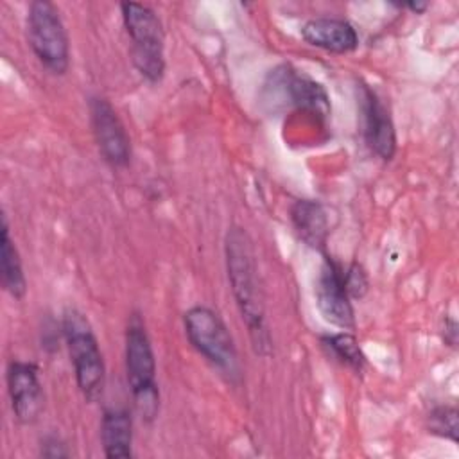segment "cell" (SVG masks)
Listing matches in <instances>:
<instances>
[{
    "label": "cell",
    "mask_w": 459,
    "mask_h": 459,
    "mask_svg": "<svg viewBox=\"0 0 459 459\" xmlns=\"http://www.w3.org/2000/svg\"><path fill=\"white\" fill-rule=\"evenodd\" d=\"M90 118L104 161L115 169L126 167L131 160V142L111 102L102 97H93L90 102Z\"/></svg>",
    "instance_id": "7"
},
{
    "label": "cell",
    "mask_w": 459,
    "mask_h": 459,
    "mask_svg": "<svg viewBox=\"0 0 459 459\" xmlns=\"http://www.w3.org/2000/svg\"><path fill=\"white\" fill-rule=\"evenodd\" d=\"M63 335L79 391L88 402H97L104 391L106 366L86 316L77 308H66L63 314Z\"/></svg>",
    "instance_id": "2"
},
{
    "label": "cell",
    "mask_w": 459,
    "mask_h": 459,
    "mask_svg": "<svg viewBox=\"0 0 459 459\" xmlns=\"http://www.w3.org/2000/svg\"><path fill=\"white\" fill-rule=\"evenodd\" d=\"M290 221L299 237L308 247L323 251L330 233L328 215L325 208L308 199H299L290 208Z\"/></svg>",
    "instance_id": "13"
},
{
    "label": "cell",
    "mask_w": 459,
    "mask_h": 459,
    "mask_svg": "<svg viewBox=\"0 0 459 459\" xmlns=\"http://www.w3.org/2000/svg\"><path fill=\"white\" fill-rule=\"evenodd\" d=\"M100 441L104 455L126 459L133 455V420L126 409H106L100 421Z\"/></svg>",
    "instance_id": "14"
},
{
    "label": "cell",
    "mask_w": 459,
    "mask_h": 459,
    "mask_svg": "<svg viewBox=\"0 0 459 459\" xmlns=\"http://www.w3.org/2000/svg\"><path fill=\"white\" fill-rule=\"evenodd\" d=\"M323 346L342 364H346L348 368L360 371L366 364V355L359 344V341L355 339V335L348 333V332H339V333H332V335H325L321 339Z\"/></svg>",
    "instance_id": "16"
},
{
    "label": "cell",
    "mask_w": 459,
    "mask_h": 459,
    "mask_svg": "<svg viewBox=\"0 0 459 459\" xmlns=\"http://www.w3.org/2000/svg\"><path fill=\"white\" fill-rule=\"evenodd\" d=\"M27 39L38 61L54 75L70 66V45L59 9L48 0H34L27 9Z\"/></svg>",
    "instance_id": "5"
},
{
    "label": "cell",
    "mask_w": 459,
    "mask_h": 459,
    "mask_svg": "<svg viewBox=\"0 0 459 459\" xmlns=\"http://www.w3.org/2000/svg\"><path fill=\"white\" fill-rule=\"evenodd\" d=\"M342 274H344V285H346L350 298L360 299L368 290V276H366L364 269L359 264H350V265L342 267Z\"/></svg>",
    "instance_id": "18"
},
{
    "label": "cell",
    "mask_w": 459,
    "mask_h": 459,
    "mask_svg": "<svg viewBox=\"0 0 459 459\" xmlns=\"http://www.w3.org/2000/svg\"><path fill=\"white\" fill-rule=\"evenodd\" d=\"M0 276L4 289L14 298L22 299L27 290V280L23 274V265L16 246L11 240L9 226L5 217H2V240H0Z\"/></svg>",
    "instance_id": "15"
},
{
    "label": "cell",
    "mask_w": 459,
    "mask_h": 459,
    "mask_svg": "<svg viewBox=\"0 0 459 459\" xmlns=\"http://www.w3.org/2000/svg\"><path fill=\"white\" fill-rule=\"evenodd\" d=\"M448 325L450 326H443V330H446V335H443V339L450 344V346H454L455 342H457V325H455V321L454 319H448Z\"/></svg>",
    "instance_id": "20"
},
{
    "label": "cell",
    "mask_w": 459,
    "mask_h": 459,
    "mask_svg": "<svg viewBox=\"0 0 459 459\" xmlns=\"http://www.w3.org/2000/svg\"><path fill=\"white\" fill-rule=\"evenodd\" d=\"M316 301L321 316L328 323L342 330H350L355 326L353 305L344 285L342 265L332 260L330 256H325V262L319 271L316 285Z\"/></svg>",
    "instance_id": "9"
},
{
    "label": "cell",
    "mask_w": 459,
    "mask_h": 459,
    "mask_svg": "<svg viewBox=\"0 0 459 459\" xmlns=\"http://www.w3.org/2000/svg\"><path fill=\"white\" fill-rule=\"evenodd\" d=\"M122 22L131 39V59L138 74L149 82L165 74V32L156 11L145 4L122 2Z\"/></svg>",
    "instance_id": "3"
},
{
    "label": "cell",
    "mask_w": 459,
    "mask_h": 459,
    "mask_svg": "<svg viewBox=\"0 0 459 459\" xmlns=\"http://www.w3.org/2000/svg\"><path fill=\"white\" fill-rule=\"evenodd\" d=\"M301 38L308 45L333 54H346L359 47V34L355 27L348 20L333 16L308 20L301 27Z\"/></svg>",
    "instance_id": "12"
},
{
    "label": "cell",
    "mask_w": 459,
    "mask_h": 459,
    "mask_svg": "<svg viewBox=\"0 0 459 459\" xmlns=\"http://www.w3.org/2000/svg\"><path fill=\"white\" fill-rule=\"evenodd\" d=\"M41 455L48 459H59V457H68L70 452L66 450V445L57 436H47L41 443Z\"/></svg>",
    "instance_id": "19"
},
{
    "label": "cell",
    "mask_w": 459,
    "mask_h": 459,
    "mask_svg": "<svg viewBox=\"0 0 459 459\" xmlns=\"http://www.w3.org/2000/svg\"><path fill=\"white\" fill-rule=\"evenodd\" d=\"M427 429L430 434L457 441V409L452 405L434 407L427 416Z\"/></svg>",
    "instance_id": "17"
},
{
    "label": "cell",
    "mask_w": 459,
    "mask_h": 459,
    "mask_svg": "<svg viewBox=\"0 0 459 459\" xmlns=\"http://www.w3.org/2000/svg\"><path fill=\"white\" fill-rule=\"evenodd\" d=\"M5 378L14 418L23 425L34 423L45 405L38 368L32 362L13 360L7 366Z\"/></svg>",
    "instance_id": "10"
},
{
    "label": "cell",
    "mask_w": 459,
    "mask_h": 459,
    "mask_svg": "<svg viewBox=\"0 0 459 459\" xmlns=\"http://www.w3.org/2000/svg\"><path fill=\"white\" fill-rule=\"evenodd\" d=\"M224 256L230 289L233 292L238 312L247 326L253 348L260 355H269L271 335L267 330L260 296L255 251L249 235L242 228L233 226L228 230L224 240Z\"/></svg>",
    "instance_id": "1"
},
{
    "label": "cell",
    "mask_w": 459,
    "mask_h": 459,
    "mask_svg": "<svg viewBox=\"0 0 459 459\" xmlns=\"http://www.w3.org/2000/svg\"><path fill=\"white\" fill-rule=\"evenodd\" d=\"M273 84L281 86V97L287 102L305 113H310L321 120L330 117V99L323 84L310 79L305 74L283 65L271 74Z\"/></svg>",
    "instance_id": "11"
},
{
    "label": "cell",
    "mask_w": 459,
    "mask_h": 459,
    "mask_svg": "<svg viewBox=\"0 0 459 459\" xmlns=\"http://www.w3.org/2000/svg\"><path fill=\"white\" fill-rule=\"evenodd\" d=\"M362 136L366 145L380 160L389 161L396 152V131L389 109L368 84L359 86Z\"/></svg>",
    "instance_id": "8"
},
{
    "label": "cell",
    "mask_w": 459,
    "mask_h": 459,
    "mask_svg": "<svg viewBox=\"0 0 459 459\" xmlns=\"http://www.w3.org/2000/svg\"><path fill=\"white\" fill-rule=\"evenodd\" d=\"M126 371L136 412L143 421H152L160 409L156 360L151 339L138 317H133L126 330Z\"/></svg>",
    "instance_id": "4"
},
{
    "label": "cell",
    "mask_w": 459,
    "mask_h": 459,
    "mask_svg": "<svg viewBox=\"0 0 459 459\" xmlns=\"http://www.w3.org/2000/svg\"><path fill=\"white\" fill-rule=\"evenodd\" d=\"M185 333L190 344L217 369L228 377L238 375V357L233 337L219 317L208 307H192L183 316Z\"/></svg>",
    "instance_id": "6"
},
{
    "label": "cell",
    "mask_w": 459,
    "mask_h": 459,
    "mask_svg": "<svg viewBox=\"0 0 459 459\" xmlns=\"http://www.w3.org/2000/svg\"><path fill=\"white\" fill-rule=\"evenodd\" d=\"M398 7H407L412 13H423L429 7V4L427 2H407V4H398Z\"/></svg>",
    "instance_id": "21"
}]
</instances>
